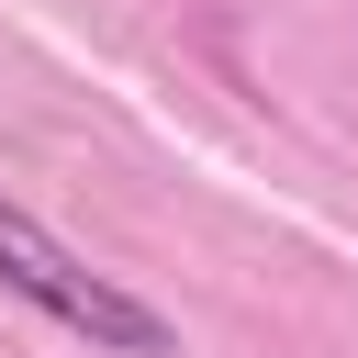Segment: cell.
<instances>
[{
  "label": "cell",
  "mask_w": 358,
  "mask_h": 358,
  "mask_svg": "<svg viewBox=\"0 0 358 358\" xmlns=\"http://www.w3.org/2000/svg\"><path fill=\"white\" fill-rule=\"evenodd\" d=\"M0 291L11 302H34L45 324H67L78 347H101V358H168V313L157 302H134L123 280H101L78 246H56L22 201H0Z\"/></svg>",
  "instance_id": "1"
}]
</instances>
